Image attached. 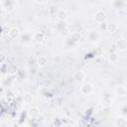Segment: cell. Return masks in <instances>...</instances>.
I'll list each match as a JSON object with an SVG mask.
<instances>
[{
  "label": "cell",
  "mask_w": 127,
  "mask_h": 127,
  "mask_svg": "<svg viewBox=\"0 0 127 127\" xmlns=\"http://www.w3.org/2000/svg\"><path fill=\"white\" fill-rule=\"evenodd\" d=\"M82 90H83V92L85 93V94H86V93H89V92H91V90H92V86H91L89 84H85V85H83Z\"/></svg>",
  "instance_id": "obj_1"
},
{
  "label": "cell",
  "mask_w": 127,
  "mask_h": 127,
  "mask_svg": "<svg viewBox=\"0 0 127 127\" xmlns=\"http://www.w3.org/2000/svg\"><path fill=\"white\" fill-rule=\"evenodd\" d=\"M84 74L82 73V72H80V73H78L77 75H76V79H77V81H82L83 79H84Z\"/></svg>",
  "instance_id": "obj_2"
}]
</instances>
